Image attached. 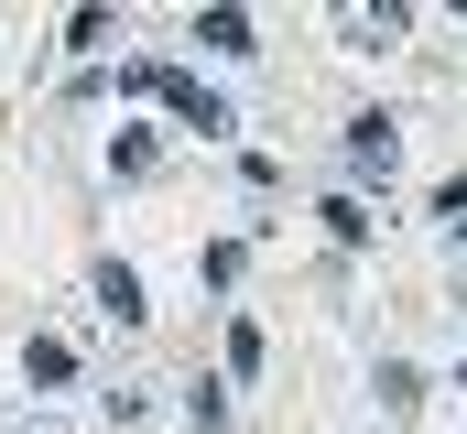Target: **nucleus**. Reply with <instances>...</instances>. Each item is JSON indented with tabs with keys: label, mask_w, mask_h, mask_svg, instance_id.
I'll use <instances>...</instances> for the list:
<instances>
[{
	"label": "nucleus",
	"mask_w": 467,
	"mask_h": 434,
	"mask_svg": "<svg viewBox=\"0 0 467 434\" xmlns=\"http://www.w3.org/2000/svg\"><path fill=\"white\" fill-rule=\"evenodd\" d=\"M119 88H141V98H163L174 119H185V130H229V98H207V88H196V77H174V66H130Z\"/></svg>",
	"instance_id": "1"
},
{
	"label": "nucleus",
	"mask_w": 467,
	"mask_h": 434,
	"mask_svg": "<svg viewBox=\"0 0 467 434\" xmlns=\"http://www.w3.org/2000/svg\"><path fill=\"white\" fill-rule=\"evenodd\" d=\"M348 163H358V174H391V163H402V130H391L380 108H369V119H348Z\"/></svg>",
	"instance_id": "2"
},
{
	"label": "nucleus",
	"mask_w": 467,
	"mask_h": 434,
	"mask_svg": "<svg viewBox=\"0 0 467 434\" xmlns=\"http://www.w3.org/2000/svg\"><path fill=\"white\" fill-rule=\"evenodd\" d=\"M22 380H77V347H66V336H33V347H22Z\"/></svg>",
	"instance_id": "3"
},
{
	"label": "nucleus",
	"mask_w": 467,
	"mask_h": 434,
	"mask_svg": "<svg viewBox=\"0 0 467 434\" xmlns=\"http://www.w3.org/2000/svg\"><path fill=\"white\" fill-rule=\"evenodd\" d=\"M152 163H163V141H152V130H119V141H109V174H130V185H141Z\"/></svg>",
	"instance_id": "4"
},
{
	"label": "nucleus",
	"mask_w": 467,
	"mask_h": 434,
	"mask_svg": "<svg viewBox=\"0 0 467 434\" xmlns=\"http://www.w3.org/2000/svg\"><path fill=\"white\" fill-rule=\"evenodd\" d=\"M196 44H218V55H250V22H239V11H196Z\"/></svg>",
	"instance_id": "5"
},
{
	"label": "nucleus",
	"mask_w": 467,
	"mask_h": 434,
	"mask_svg": "<svg viewBox=\"0 0 467 434\" xmlns=\"http://www.w3.org/2000/svg\"><path fill=\"white\" fill-rule=\"evenodd\" d=\"M99 305H109V315H119V326L141 315V283H130V261H109V272H99Z\"/></svg>",
	"instance_id": "6"
},
{
	"label": "nucleus",
	"mask_w": 467,
	"mask_h": 434,
	"mask_svg": "<svg viewBox=\"0 0 467 434\" xmlns=\"http://www.w3.org/2000/svg\"><path fill=\"white\" fill-rule=\"evenodd\" d=\"M185 424H196V434H229V402H218V380H196V391H185Z\"/></svg>",
	"instance_id": "7"
}]
</instances>
